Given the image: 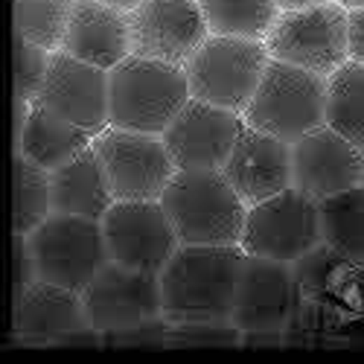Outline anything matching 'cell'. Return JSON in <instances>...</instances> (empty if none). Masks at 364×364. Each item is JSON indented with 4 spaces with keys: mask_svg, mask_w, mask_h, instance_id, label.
Here are the masks:
<instances>
[{
    "mask_svg": "<svg viewBox=\"0 0 364 364\" xmlns=\"http://www.w3.org/2000/svg\"><path fill=\"white\" fill-rule=\"evenodd\" d=\"M213 33L265 41L268 29L280 15L277 0H201Z\"/></svg>",
    "mask_w": 364,
    "mask_h": 364,
    "instance_id": "24",
    "label": "cell"
},
{
    "mask_svg": "<svg viewBox=\"0 0 364 364\" xmlns=\"http://www.w3.org/2000/svg\"><path fill=\"white\" fill-rule=\"evenodd\" d=\"M105 4H111V6H117V9H123V12H132V9H137L143 0H105Z\"/></svg>",
    "mask_w": 364,
    "mask_h": 364,
    "instance_id": "31",
    "label": "cell"
},
{
    "mask_svg": "<svg viewBox=\"0 0 364 364\" xmlns=\"http://www.w3.org/2000/svg\"><path fill=\"white\" fill-rule=\"evenodd\" d=\"M111 76V126L164 134L175 114L187 105L190 79L184 65L161 62L149 55H126Z\"/></svg>",
    "mask_w": 364,
    "mask_h": 364,
    "instance_id": "3",
    "label": "cell"
},
{
    "mask_svg": "<svg viewBox=\"0 0 364 364\" xmlns=\"http://www.w3.org/2000/svg\"><path fill=\"white\" fill-rule=\"evenodd\" d=\"M326 97L329 76L271 58L245 108V123L294 143L326 123Z\"/></svg>",
    "mask_w": 364,
    "mask_h": 364,
    "instance_id": "4",
    "label": "cell"
},
{
    "mask_svg": "<svg viewBox=\"0 0 364 364\" xmlns=\"http://www.w3.org/2000/svg\"><path fill=\"white\" fill-rule=\"evenodd\" d=\"M280 9H306V6H318L326 4V0H277Z\"/></svg>",
    "mask_w": 364,
    "mask_h": 364,
    "instance_id": "30",
    "label": "cell"
},
{
    "mask_svg": "<svg viewBox=\"0 0 364 364\" xmlns=\"http://www.w3.org/2000/svg\"><path fill=\"white\" fill-rule=\"evenodd\" d=\"M12 332L21 341H62L94 332L79 291L36 280L15 294Z\"/></svg>",
    "mask_w": 364,
    "mask_h": 364,
    "instance_id": "18",
    "label": "cell"
},
{
    "mask_svg": "<svg viewBox=\"0 0 364 364\" xmlns=\"http://www.w3.org/2000/svg\"><path fill=\"white\" fill-rule=\"evenodd\" d=\"M62 50L105 70L117 68L126 55H132L129 12L105 0H73Z\"/></svg>",
    "mask_w": 364,
    "mask_h": 364,
    "instance_id": "19",
    "label": "cell"
},
{
    "mask_svg": "<svg viewBox=\"0 0 364 364\" xmlns=\"http://www.w3.org/2000/svg\"><path fill=\"white\" fill-rule=\"evenodd\" d=\"M94 143V134L55 117L41 102H29L23 126L15 129V155H23L44 169H58Z\"/></svg>",
    "mask_w": 364,
    "mask_h": 364,
    "instance_id": "21",
    "label": "cell"
},
{
    "mask_svg": "<svg viewBox=\"0 0 364 364\" xmlns=\"http://www.w3.org/2000/svg\"><path fill=\"white\" fill-rule=\"evenodd\" d=\"M50 184H53V213L85 216V219L102 222V216L117 201L94 143L82 149L65 166L53 169Z\"/></svg>",
    "mask_w": 364,
    "mask_h": 364,
    "instance_id": "20",
    "label": "cell"
},
{
    "mask_svg": "<svg viewBox=\"0 0 364 364\" xmlns=\"http://www.w3.org/2000/svg\"><path fill=\"white\" fill-rule=\"evenodd\" d=\"M132 53L187 65L190 55L213 33L201 0H143L129 12Z\"/></svg>",
    "mask_w": 364,
    "mask_h": 364,
    "instance_id": "15",
    "label": "cell"
},
{
    "mask_svg": "<svg viewBox=\"0 0 364 364\" xmlns=\"http://www.w3.org/2000/svg\"><path fill=\"white\" fill-rule=\"evenodd\" d=\"M323 245L338 257L364 265V184L321 201Z\"/></svg>",
    "mask_w": 364,
    "mask_h": 364,
    "instance_id": "22",
    "label": "cell"
},
{
    "mask_svg": "<svg viewBox=\"0 0 364 364\" xmlns=\"http://www.w3.org/2000/svg\"><path fill=\"white\" fill-rule=\"evenodd\" d=\"M70 9L73 0H15V33L55 53L65 44Z\"/></svg>",
    "mask_w": 364,
    "mask_h": 364,
    "instance_id": "26",
    "label": "cell"
},
{
    "mask_svg": "<svg viewBox=\"0 0 364 364\" xmlns=\"http://www.w3.org/2000/svg\"><path fill=\"white\" fill-rule=\"evenodd\" d=\"M326 123L364 149V65L344 62L329 76Z\"/></svg>",
    "mask_w": 364,
    "mask_h": 364,
    "instance_id": "23",
    "label": "cell"
},
{
    "mask_svg": "<svg viewBox=\"0 0 364 364\" xmlns=\"http://www.w3.org/2000/svg\"><path fill=\"white\" fill-rule=\"evenodd\" d=\"M245 257L242 245H181L161 268L164 321L230 323Z\"/></svg>",
    "mask_w": 364,
    "mask_h": 364,
    "instance_id": "1",
    "label": "cell"
},
{
    "mask_svg": "<svg viewBox=\"0 0 364 364\" xmlns=\"http://www.w3.org/2000/svg\"><path fill=\"white\" fill-rule=\"evenodd\" d=\"M15 233H33L53 213V184L50 169L33 164L23 155H15Z\"/></svg>",
    "mask_w": 364,
    "mask_h": 364,
    "instance_id": "25",
    "label": "cell"
},
{
    "mask_svg": "<svg viewBox=\"0 0 364 364\" xmlns=\"http://www.w3.org/2000/svg\"><path fill=\"white\" fill-rule=\"evenodd\" d=\"M265 47L271 58L332 76L350 62L347 6L341 0H326L306 9H280L265 36Z\"/></svg>",
    "mask_w": 364,
    "mask_h": 364,
    "instance_id": "7",
    "label": "cell"
},
{
    "mask_svg": "<svg viewBox=\"0 0 364 364\" xmlns=\"http://www.w3.org/2000/svg\"><path fill=\"white\" fill-rule=\"evenodd\" d=\"M161 204L181 245H239L248 204L222 169H178Z\"/></svg>",
    "mask_w": 364,
    "mask_h": 364,
    "instance_id": "2",
    "label": "cell"
},
{
    "mask_svg": "<svg viewBox=\"0 0 364 364\" xmlns=\"http://www.w3.org/2000/svg\"><path fill=\"white\" fill-rule=\"evenodd\" d=\"M291 169L294 187L312 196L315 201H323L361 184L364 149H358L350 137L323 123L321 129L291 143Z\"/></svg>",
    "mask_w": 364,
    "mask_h": 364,
    "instance_id": "16",
    "label": "cell"
},
{
    "mask_svg": "<svg viewBox=\"0 0 364 364\" xmlns=\"http://www.w3.org/2000/svg\"><path fill=\"white\" fill-rule=\"evenodd\" d=\"M347 9H355V6H364V0H341Z\"/></svg>",
    "mask_w": 364,
    "mask_h": 364,
    "instance_id": "32",
    "label": "cell"
},
{
    "mask_svg": "<svg viewBox=\"0 0 364 364\" xmlns=\"http://www.w3.org/2000/svg\"><path fill=\"white\" fill-rule=\"evenodd\" d=\"M94 332L123 336L164 321L161 274L108 259L82 291Z\"/></svg>",
    "mask_w": 364,
    "mask_h": 364,
    "instance_id": "9",
    "label": "cell"
},
{
    "mask_svg": "<svg viewBox=\"0 0 364 364\" xmlns=\"http://www.w3.org/2000/svg\"><path fill=\"white\" fill-rule=\"evenodd\" d=\"M12 254H15V277H12V283H15V294H18L21 289H26L29 283L38 280L36 257H33V248H29L26 233H15V248H12Z\"/></svg>",
    "mask_w": 364,
    "mask_h": 364,
    "instance_id": "28",
    "label": "cell"
},
{
    "mask_svg": "<svg viewBox=\"0 0 364 364\" xmlns=\"http://www.w3.org/2000/svg\"><path fill=\"white\" fill-rule=\"evenodd\" d=\"M297 303L300 289L294 265L248 254L239 274L230 323L248 336H280L291 326Z\"/></svg>",
    "mask_w": 364,
    "mask_h": 364,
    "instance_id": "11",
    "label": "cell"
},
{
    "mask_svg": "<svg viewBox=\"0 0 364 364\" xmlns=\"http://www.w3.org/2000/svg\"><path fill=\"white\" fill-rule=\"evenodd\" d=\"M50 58L53 53L47 47L15 33V100H23V102L38 100L50 70Z\"/></svg>",
    "mask_w": 364,
    "mask_h": 364,
    "instance_id": "27",
    "label": "cell"
},
{
    "mask_svg": "<svg viewBox=\"0 0 364 364\" xmlns=\"http://www.w3.org/2000/svg\"><path fill=\"white\" fill-rule=\"evenodd\" d=\"M102 230L108 254L114 262H123L143 271H158L181 248V239L172 219L158 201H114L102 216Z\"/></svg>",
    "mask_w": 364,
    "mask_h": 364,
    "instance_id": "14",
    "label": "cell"
},
{
    "mask_svg": "<svg viewBox=\"0 0 364 364\" xmlns=\"http://www.w3.org/2000/svg\"><path fill=\"white\" fill-rule=\"evenodd\" d=\"M245 129V114L190 97L161 134L178 169H222Z\"/></svg>",
    "mask_w": 364,
    "mask_h": 364,
    "instance_id": "13",
    "label": "cell"
},
{
    "mask_svg": "<svg viewBox=\"0 0 364 364\" xmlns=\"http://www.w3.org/2000/svg\"><path fill=\"white\" fill-rule=\"evenodd\" d=\"M36 102L97 137L111 126V76L105 68L55 50Z\"/></svg>",
    "mask_w": 364,
    "mask_h": 364,
    "instance_id": "12",
    "label": "cell"
},
{
    "mask_svg": "<svg viewBox=\"0 0 364 364\" xmlns=\"http://www.w3.org/2000/svg\"><path fill=\"white\" fill-rule=\"evenodd\" d=\"M222 172L248 207L259 204L294 184L291 143L245 123Z\"/></svg>",
    "mask_w": 364,
    "mask_h": 364,
    "instance_id": "17",
    "label": "cell"
},
{
    "mask_svg": "<svg viewBox=\"0 0 364 364\" xmlns=\"http://www.w3.org/2000/svg\"><path fill=\"white\" fill-rule=\"evenodd\" d=\"M347 38H350V58L364 65V6L347 9Z\"/></svg>",
    "mask_w": 364,
    "mask_h": 364,
    "instance_id": "29",
    "label": "cell"
},
{
    "mask_svg": "<svg viewBox=\"0 0 364 364\" xmlns=\"http://www.w3.org/2000/svg\"><path fill=\"white\" fill-rule=\"evenodd\" d=\"M239 245L245 254L297 265L323 245L321 201L291 184L277 196L251 204Z\"/></svg>",
    "mask_w": 364,
    "mask_h": 364,
    "instance_id": "6",
    "label": "cell"
},
{
    "mask_svg": "<svg viewBox=\"0 0 364 364\" xmlns=\"http://www.w3.org/2000/svg\"><path fill=\"white\" fill-rule=\"evenodd\" d=\"M361 184H364V169H361Z\"/></svg>",
    "mask_w": 364,
    "mask_h": 364,
    "instance_id": "33",
    "label": "cell"
},
{
    "mask_svg": "<svg viewBox=\"0 0 364 364\" xmlns=\"http://www.w3.org/2000/svg\"><path fill=\"white\" fill-rule=\"evenodd\" d=\"M268 62L271 53L265 41L210 33L184 65L190 94L204 102L245 114Z\"/></svg>",
    "mask_w": 364,
    "mask_h": 364,
    "instance_id": "5",
    "label": "cell"
},
{
    "mask_svg": "<svg viewBox=\"0 0 364 364\" xmlns=\"http://www.w3.org/2000/svg\"><path fill=\"white\" fill-rule=\"evenodd\" d=\"M94 149L117 201H158L178 172L161 134L108 126L94 137Z\"/></svg>",
    "mask_w": 364,
    "mask_h": 364,
    "instance_id": "10",
    "label": "cell"
},
{
    "mask_svg": "<svg viewBox=\"0 0 364 364\" xmlns=\"http://www.w3.org/2000/svg\"><path fill=\"white\" fill-rule=\"evenodd\" d=\"M26 239L36 257L38 277L79 294L111 259L100 219L50 213V219L41 222Z\"/></svg>",
    "mask_w": 364,
    "mask_h": 364,
    "instance_id": "8",
    "label": "cell"
}]
</instances>
